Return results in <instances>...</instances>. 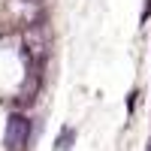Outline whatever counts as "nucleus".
<instances>
[{
  "label": "nucleus",
  "instance_id": "nucleus-1",
  "mask_svg": "<svg viewBox=\"0 0 151 151\" xmlns=\"http://www.w3.org/2000/svg\"><path fill=\"white\" fill-rule=\"evenodd\" d=\"M45 55H48V30H45L42 21H33L24 30V58L40 67L45 60Z\"/></svg>",
  "mask_w": 151,
  "mask_h": 151
},
{
  "label": "nucleus",
  "instance_id": "nucleus-2",
  "mask_svg": "<svg viewBox=\"0 0 151 151\" xmlns=\"http://www.w3.org/2000/svg\"><path fill=\"white\" fill-rule=\"evenodd\" d=\"M3 142L6 151H24L30 142V121L21 115V112H12L9 121H6V130H3Z\"/></svg>",
  "mask_w": 151,
  "mask_h": 151
},
{
  "label": "nucleus",
  "instance_id": "nucleus-3",
  "mask_svg": "<svg viewBox=\"0 0 151 151\" xmlns=\"http://www.w3.org/2000/svg\"><path fill=\"white\" fill-rule=\"evenodd\" d=\"M145 151H151V139H148V145H145Z\"/></svg>",
  "mask_w": 151,
  "mask_h": 151
}]
</instances>
